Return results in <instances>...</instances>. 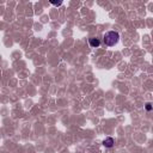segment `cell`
<instances>
[{
	"label": "cell",
	"instance_id": "5",
	"mask_svg": "<svg viewBox=\"0 0 153 153\" xmlns=\"http://www.w3.org/2000/svg\"><path fill=\"white\" fill-rule=\"evenodd\" d=\"M50 4L54 5V6H61L62 5V1H50Z\"/></svg>",
	"mask_w": 153,
	"mask_h": 153
},
{
	"label": "cell",
	"instance_id": "3",
	"mask_svg": "<svg viewBox=\"0 0 153 153\" xmlns=\"http://www.w3.org/2000/svg\"><path fill=\"white\" fill-rule=\"evenodd\" d=\"M88 44H90L91 48H98V47L100 45V41H99V38L92 37V38L88 39Z\"/></svg>",
	"mask_w": 153,
	"mask_h": 153
},
{
	"label": "cell",
	"instance_id": "2",
	"mask_svg": "<svg viewBox=\"0 0 153 153\" xmlns=\"http://www.w3.org/2000/svg\"><path fill=\"white\" fill-rule=\"evenodd\" d=\"M102 143H103L104 147H106V148H111V147L114 146V143H115V140H114V137L108 136V137H105V139L103 140Z\"/></svg>",
	"mask_w": 153,
	"mask_h": 153
},
{
	"label": "cell",
	"instance_id": "4",
	"mask_svg": "<svg viewBox=\"0 0 153 153\" xmlns=\"http://www.w3.org/2000/svg\"><path fill=\"white\" fill-rule=\"evenodd\" d=\"M145 109H146L147 111H151V110H153V105H152L151 103H146V104H145Z\"/></svg>",
	"mask_w": 153,
	"mask_h": 153
},
{
	"label": "cell",
	"instance_id": "1",
	"mask_svg": "<svg viewBox=\"0 0 153 153\" xmlns=\"http://www.w3.org/2000/svg\"><path fill=\"white\" fill-rule=\"evenodd\" d=\"M104 44L108 47H112L118 43L120 41V35L117 31H108L104 33Z\"/></svg>",
	"mask_w": 153,
	"mask_h": 153
}]
</instances>
